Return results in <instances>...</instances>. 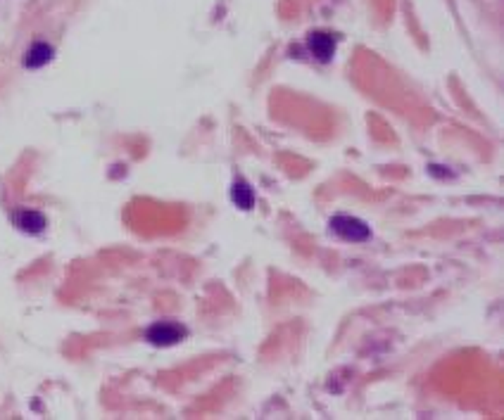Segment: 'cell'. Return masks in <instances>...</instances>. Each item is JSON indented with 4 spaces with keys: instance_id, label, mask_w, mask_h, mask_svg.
Listing matches in <instances>:
<instances>
[{
    "instance_id": "8992f818",
    "label": "cell",
    "mask_w": 504,
    "mask_h": 420,
    "mask_svg": "<svg viewBox=\"0 0 504 420\" xmlns=\"http://www.w3.org/2000/svg\"><path fill=\"white\" fill-rule=\"evenodd\" d=\"M231 199L235 202V206H240V209H252L254 204V192L252 188L247 183H243V181H235L231 185Z\"/></svg>"
},
{
    "instance_id": "7a4b0ae2",
    "label": "cell",
    "mask_w": 504,
    "mask_h": 420,
    "mask_svg": "<svg viewBox=\"0 0 504 420\" xmlns=\"http://www.w3.org/2000/svg\"><path fill=\"white\" fill-rule=\"evenodd\" d=\"M331 230L343 240L350 242H366L371 240V228L364 221L354 216H333L331 218Z\"/></svg>"
},
{
    "instance_id": "277c9868",
    "label": "cell",
    "mask_w": 504,
    "mask_h": 420,
    "mask_svg": "<svg viewBox=\"0 0 504 420\" xmlns=\"http://www.w3.org/2000/svg\"><path fill=\"white\" fill-rule=\"evenodd\" d=\"M309 50L319 62H328L335 53V39L331 34H323V31H316V34L309 36Z\"/></svg>"
},
{
    "instance_id": "6da1fadb",
    "label": "cell",
    "mask_w": 504,
    "mask_h": 420,
    "mask_svg": "<svg viewBox=\"0 0 504 420\" xmlns=\"http://www.w3.org/2000/svg\"><path fill=\"white\" fill-rule=\"evenodd\" d=\"M186 335H188V330H186L183 325L172 323V321H160L148 328L146 340L155 344V347H172V344L181 342Z\"/></svg>"
},
{
    "instance_id": "5b68a950",
    "label": "cell",
    "mask_w": 504,
    "mask_h": 420,
    "mask_svg": "<svg viewBox=\"0 0 504 420\" xmlns=\"http://www.w3.org/2000/svg\"><path fill=\"white\" fill-rule=\"evenodd\" d=\"M53 55H55V50L48 46V43H34V46L29 48V53L24 55V67L41 69L53 60Z\"/></svg>"
},
{
    "instance_id": "3957f363",
    "label": "cell",
    "mask_w": 504,
    "mask_h": 420,
    "mask_svg": "<svg viewBox=\"0 0 504 420\" xmlns=\"http://www.w3.org/2000/svg\"><path fill=\"white\" fill-rule=\"evenodd\" d=\"M15 225L20 230H24V233H29V235H39L46 230V216L41 214V211H36V209H20L15 214Z\"/></svg>"
}]
</instances>
